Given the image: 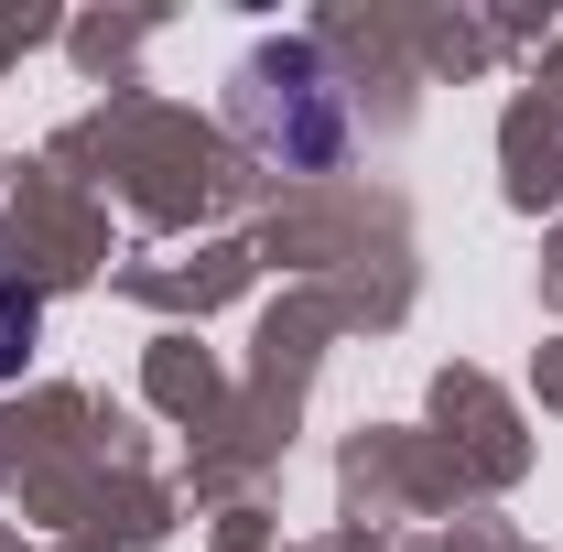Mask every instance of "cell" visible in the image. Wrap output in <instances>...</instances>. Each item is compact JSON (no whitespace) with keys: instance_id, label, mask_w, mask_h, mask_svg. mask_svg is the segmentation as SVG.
<instances>
[{"instance_id":"cell-2","label":"cell","mask_w":563,"mask_h":552,"mask_svg":"<svg viewBox=\"0 0 563 552\" xmlns=\"http://www.w3.org/2000/svg\"><path fill=\"white\" fill-rule=\"evenodd\" d=\"M33 325H44V314H33V292H22V281H0V379H22V357H33Z\"/></svg>"},{"instance_id":"cell-1","label":"cell","mask_w":563,"mask_h":552,"mask_svg":"<svg viewBox=\"0 0 563 552\" xmlns=\"http://www.w3.org/2000/svg\"><path fill=\"white\" fill-rule=\"evenodd\" d=\"M239 131L272 152L282 174H336L347 163V87L314 44H261L239 66Z\"/></svg>"}]
</instances>
